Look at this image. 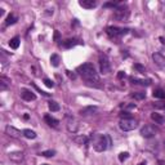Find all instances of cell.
<instances>
[{"instance_id":"43","label":"cell","mask_w":165,"mask_h":165,"mask_svg":"<svg viewBox=\"0 0 165 165\" xmlns=\"http://www.w3.org/2000/svg\"><path fill=\"white\" fill-rule=\"evenodd\" d=\"M164 144H165V143H164Z\"/></svg>"},{"instance_id":"7","label":"cell","mask_w":165,"mask_h":165,"mask_svg":"<svg viewBox=\"0 0 165 165\" xmlns=\"http://www.w3.org/2000/svg\"><path fill=\"white\" fill-rule=\"evenodd\" d=\"M157 133V129L154 127V125H144V127L141 129V135L144 138H152L155 137Z\"/></svg>"},{"instance_id":"11","label":"cell","mask_w":165,"mask_h":165,"mask_svg":"<svg viewBox=\"0 0 165 165\" xmlns=\"http://www.w3.org/2000/svg\"><path fill=\"white\" fill-rule=\"evenodd\" d=\"M79 5L85 9H93L98 5V3H97V0H80Z\"/></svg>"},{"instance_id":"36","label":"cell","mask_w":165,"mask_h":165,"mask_svg":"<svg viewBox=\"0 0 165 165\" xmlns=\"http://www.w3.org/2000/svg\"><path fill=\"white\" fill-rule=\"evenodd\" d=\"M32 85H34V88H35V89H36V90L39 92V93H41L43 95H45V97H49V93H45V92H43V90H40V89H39V88H37V86H36L35 84H32Z\"/></svg>"},{"instance_id":"32","label":"cell","mask_w":165,"mask_h":165,"mask_svg":"<svg viewBox=\"0 0 165 165\" xmlns=\"http://www.w3.org/2000/svg\"><path fill=\"white\" fill-rule=\"evenodd\" d=\"M44 84L48 86V88H53V86H54V82L49 79H44Z\"/></svg>"},{"instance_id":"2","label":"cell","mask_w":165,"mask_h":165,"mask_svg":"<svg viewBox=\"0 0 165 165\" xmlns=\"http://www.w3.org/2000/svg\"><path fill=\"white\" fill-rule=\"evenodd\" d=\"M76 71L79 72V75H81L86 81H94L98 82L99 76L97 74V71L94 69V66L92 63H82L76 69Z\"/></svg>"},{"instance_id":"17","label":"cell","mask_w":165,"mask_h":165,"mask_svg":"<svg viewBox=\"0 0 165 165\" xmlns=\"http://www.w3.org/2000/svg\"><path fill=\"white\" fill-rule=\"evenodd\" d=\"M9 159L16 163H21L23 159V154L22 152H12V154H9Z\"/></svg>"},{"instance_id":"39","label":"cell","mask_w":165,"mask_h":165,"mask_svg":"<svg viewBox=\"0 0 165 165\" xmlns=\"http://www.w3.org/2000/svg\"><path fill=\"white\" fill-rule=\"evenodd\" d=\"M157 165H165V161H164V160H159V161H157Z\"/></svg>"},{"instance_id":"10","label":"cell","mask_w":165,"mask_h":165,"mask_svg":"<svg viewBox=\"0 0 165 165\" xmlns=\"http://www.w3.org/2000/svg\"><path fill=\"white\" fill-rule=\"evenodd\" d=\"M66 127L70 133H76L77 129H79V123H77V120H75L74 118H69L66 121Z\"/></svg>"},{"instance_id":"24","label":"cell","mask_w":165,"mask_h":165,"mask_svg":"<svg viewBox=\"0 0 165 165\" xmlns=\"http://www.w3.org/2000/svg\"><path fill=\"white\" fill-rule=\"evenodd\" d=\"M48 107H49V110L52 111V112H56V111H60V105H58L56 101H50L49 103H48Z\"/></svg>"},{"instance_id":"4","label":"cell","mask_w":165,"mask_h":165,"mask_svg":"<svg viewBox=\"0 0 165 165\" xmlns=\"http://www.w3.org/2000/svg\"><path fill=\"white\" fill-rule=\"evenodd\" d=\"M119 127L121 130H124V132H130V130H134L138 127V121L133 118L121 119L120 123H119Z\"/></svg>"},{"instance_id":"15","label":"cell","mask_w":165,"mask_h":165,"mask_svg":"<svg viewBox=\"0 0 165 165\" xmlns=\"http://www.w3.org/2000/svg\"><path fill=\"white\" fill-rule=\"evenodd\" d=\"M98 110L95 106H89V107H84L80 110V115L81 116H88V115H93L95 111Z\"/></svg>"},{"instance_id":"35","label":"cell","mask_w":165,"mask_h":165,"mask_svg":"<svg viewBox=\"0 0 165 165\" xmlns=\"http://www.w3.org/2000/svg\"><path fill=\"white\" fill-rule=\"evenodd\" d=\"M154 106L156 108H163L165 110V103H163V102H157V103H154Z\"/></svg>"},{"instance_id":"31","label":"cell","mask_w":165,"mask_h":165,"mask_svg":"<svg viewBox=\"0 0 165 165\" xmlns=\"http://www.w3.org/2000/svg\"><path fill=\"white\" fill-rule=\"evenodd\" d=\"M121 107L124 110H133V108H135V105L134 103H124Z\"/></svg>"},{"instance_id":"16","label":"cell","mask_w":165,"mask_h":165,"mask_svg":"<svg viewBox=\"0 0 165 165\" xmlns=\"http://www.w3.org/2000/svg\"><path fill=\"white\" fill-rule=\"evenodd\" d=\"M44 120H45V123L48 125H50V127H53V128L58 127V124H60V121H58L57 119H54V118H52L50 115H45L44 116Z\"/></svg>"},{"instance_id":"38","label":"cell","mask_w":165,"mask_h":165,"mask_svg":"<svg viewBox=\"0 0 165 165\" xmlns=\"http://www.w3.org/2000/svg\"><path fill=\"white\" fill-rule=\"evenodd\" d=\"M67 74H69V76L71 77V79H75V77H76V76H75V74H71L70 71H67Z\"/></svg>"},{"instance_id":"30","label":"cell","mask_w":165,"mask_h":165,"mask_svg":"<svg viewBox=\"0 0 165 165\" xmlns=\"http://www.w3.org/2000/svg\"><path fill=\"white\" fill-rule=\"evenodd\" d=\"M128 157H129V154H128V152H121V154L119 155V160H120L121 163L125 161V160H127Z\"/></svg>"},{"instance_id":"40","label":"cell","mask_w":165,"mask_h":165,"mask_svg":"<svg viewBox=\"0 0 165 165\" xmlns=\"http://www.w3.org/2000/svg\"><path fill=\"white\" fill-rule=\"evenodd\" d=\"M160 40H161L163 44H165V39H164V37H160Z\"/></svg>"},{"instance_id":"34","label":"cell","mask_w":165,"mask_h":165,"mask_svg":"<svg viewBox=\"0 0 165 165\" xmlns=\"http://www.w3.org/2000/svg\"><path fill=\"white\" fill-rule=\"evenodd\" d=\"M120 116H121V119H128V118H130V112H128V111H123V112L120 114Z\"/></svg>"},{"instance_id":"13","label":"cell","mask_w":165,"mask_h":165,"mask_svg":"<svg viewBox=\"0 0 165 165\" xmlns=\"http://www.w3.org/2000/svg\"><path fill=\"white\" fill-rule=\"evenodd\" d=\"M79 44V40L77 39H67V40H65V41H62V47L63 48H66V49H70V48H72V47H75V45H77Z\"/></svg>"},{"instance_id":"18","label":"cell","mask_w":165,"mask_h":165,"mask_svg":"<svg viewBox=\"0 0 165 165\" xmlns=\"http://www.w3.org/2000/svg\"><path fill=\"white\" fill-rule=\"evenodd\" d=\"M130 81L133 84H138V85H144V86H148L150 85V80H143V79H137V77H130Z\"/></svg>"},{"instance_id":"23","label":"cell","mask_w":165,"mask_h":165,"mask_svg":"<svg viewBox=\"0 0 165 165\" xmlns=\"http://www.w3.org/2000/svg\"><path fill=\"white\" fill-rule=\"evenodd\" d=\"M9 47L12 48V49H18V47H19V37H13L9 40Z\"/></svg>"},{"instance_id":"28","label":"cell","mask_w":165,"mask_h":165,"mask_svg":"<svg viewBox=\"0 0 165 165\" xmlns=\"http://www.w3.org/2000/svg\"><path fill=\"white\" fill-rule=\"evenodd\" d=\"M119 5H120L119 2H112V3H106V4H103L105 8H110V7H111V8H114V9H115L116 7H119Z\"/></svg>"},{"instance_id":"20","label":"cell","mask_w":165,"mask_h":165,"mask_svg":"<svg viewBox=\"0 0 165 165\" xmlns=\"http://www.w3.org/2000/svg\"><path fill=\"white\" fill-rule=\"evenodd\" d=\"M151 119L155 121L156 124H164V118L160 114H157V112H152L151 114Z\"/></svg>"},{"instance_id":"12","label":"cell","mask_w":165,"mask_h":165,"mask_svg":"<svg viewBox=\"0 0 165 165\" xmlns=\"http://www.w3.org/2000/svg\"><path fill=\"white\" fill-rule=\"evenodd\" d=\"M21 95H22L23 99H25V101H28V102L36 99L35 93H34V92H31V90H27V89H23L22 93H21Z\"/></svg>"},{"instance_id":"26","label":"cell","mask_w":165,"mask_h":165,"mask_svg":"<svg viewBox=\"0 0 165 165\" xmlns=\"http://www.w3.org/2000/svg\"><path fill=\"white\" fill-rule=\"evenodd\" d=\"M132 97H133L134 99L141 101V99L146 98V93H144V92H135V93H132Z\"/></svg>"},{"instance_id":"21","label":"cell","mask_w":165,"mask_h":165,"mask_svg":"<svg viewBox=\"0 0 165 165\" xmlns=\"http://www.w3.org/2000/svg\"><path fill=\"white\" fill-rule=\"evenodd\" d=\"M60 62H61V57L58 54H52L50 57V63L53 67H58L60 66Z\"/></svg>"},{"instance_id":"8","label":"cell","mask_w":165,"mask_h":165,"mask_svg":"<svg viewBox=\"0 0 165 165\" xmlns=\"http://www.w3.org/2000/svg\"><path fill=\"white\" fill-rule=\"evenodd\" d=\"M5 134L9 135V137H12V138H21V135H23V132L18 130L14 127H11V125H7L5 127Z\"/></svg>"},{"instance_id":"37","label":"cell","mask_w":165,"mask_h":165,"mask_svg":"<svg viewBox=\"0 0 165 165\" xmlns=\"http://www.w3.org/2000/svg\"><path fill=\"white\" fill-rule=\"evenodd\" d=\"M124 76H125V74H124L123 71H120V72H119V75H118V77H119V79H123Z\"/></svg>"},{"instance_id":"25","label":"cell","mask_w":165,"mask_h":165,"mask_svg":"<svg viewBox=\"0 0 165 165\" xmlns=\"http://www.w3.org/2000/svg\"><path fill=\"white\" fill-rule=\"evenodd\" d=\"M16 22H17V17L14 16V14H9V16L7 17V19H5V26H11Z\"/></svg>"},{"instance_id":"6","label":"cell","mask_w":165,"mask_h":165,"mask_svg":"<svg viewBox=\"0 0 165 165\" xmlns=\"http://www.w3.org/2000/svg\"><path fill=\"white\" fill-rule=\"evenodd\" d=\"M99 70H101V74H103V75H107L108 72L111 71V66H110L108 58L106 57L105 54L99 56Z\"/></svg>"},{"instance_id":"1","label":"cell","mask_w":165,"mask_h":165,"mask_svg":"<svg viewBox=\"0 0 165 165\" xmlns=\"http://www.w3.org/2000/svg\"><path fill=\"white\" fill-rule=\"evenodd\" d=\"M90 142H92V146L95 150L97 152H103L106 151L110 144H111V141L110 137L106 134H98V133H94L90 135Z\"/></svg>"},{"instance_id":"33","label":"cell","mask_w":165,"mask_h":165,"mask_svg":"<svg viewBox=\"0 0 165 165\" xmlns=\"http://www.w3.org/2000/svg\"><path fill=\"white\" fill-rule=\"evenodd\" d=\"M134 69L138 70V71H141V72H146V69H144L142 65H139V63H135V65H134Z\"/></svg>"},{"instance_id":"22","label":"cell","mask_w":165,"mask_h":165,"mask_svg":"<svg viewBox=\"0 0 165 165\" xmlns=\"http://www.w3.org/2000/svg\"><path fill=\"white\" fill-rule=\"evenodd\" d=\"M23 135H25L26 138H28V139H35L36 138V133L34 132V130H31V129H25V130H23Z\"/></svg>"},{"instance_id":"14","label":"cell","mask_w":165,"mask_h":165,"mask_svg":"<svg viewBox=\"0 0 165 165\" xmlns=\"http://www.w3.org/2000/svg\"><path fill=\"white\" fill-rule=\"evenodd\" d=\"M88 137H85V135H75V137H72V141L76 143V144H88L89 142Z\"/></svg>"},{"instance_id":"19","label":"cell","mask_w":165,"mask_h":165,"mask_svg":"<svg viewBox=\"0 0 165 165\" xmlns=\"http://www.w3.org/2000/svg\"><path fill=\"white\" fill-rule=\"evenodd\" d=\"M154 98H159V99H165V90L163 89H155L152 93Z\"/></svg>"},{"instance_id":"9","label":"cell","mask_w":165,"mask_h":165,"mask_svg":"<svg viewBox=\"0 0 165 165\" xmlns=\"http://www.w3.org/2000/svg\"><path fill=\"white\" fill-rule=\"evenodd\" d=\"M152 60L155 62V65H156L157 67H160V69H164L165 67V56H163L161 53H154L152 54Z\"/></svg>"},{"instance_id":"42","label":"cell","mask_w":165,"mask_h":165,"mask_svg":"<svg viewBox=\"0 0 165 165\" xmlns=\"http://www.w3.org/2000/svg\"><path fill=\"white\" fill-rule=\"evenodd\" d=\"M43 165H48V164H43Z\"/></svg>"},{"instance_id":"3","label":"cell","mask_w":165,"mask_h":165,"mask_svg":"<svg viewBox=\"0 0 165 165\" xmlns=\"http://www.w3.org/2000/svg\"><path fill=\"white\" fill-rule=\"evenodd\" d=\"M129 16H130L129 9L127 7H124V5H119V7H116L114 9V16L112 17H114V19H116V21H119V22L128 21Z\"/></svg>"},{"instance_id":"27","label":"cell","mask_w":165,"mask_h":165,"mask_svg":"<svg viewBox=\"0 0 165 165\" xmlns=\"http://www.w3.org/2000/svg\"><path fill=\"white\" fill-rule=\"evenodd\" d=\"M40 155L41 156H44V157H52V156H54L56 155V151L54 150H48V151H43Z\"/></svg>"},{"instance_id":"41","label":"cell","mask_w":165,"mask_h":165,"mask_svg":"<svg viewBox=\"0 0 165 165\" xmlns=\"http://www.w3.org/2000/svg\"><path fill=\"white\" fill-rule=\"evenodd\" d=\"M139 165H146V163H141Z\"/></svg>"},{"instance_id":"5","label":"cell","mask_w":165,"mask_h":165,"mask_svg":"<svg viewBox=\"0 0 165 165\" xmlns=\"http://www.w3.org/2000/svg\"><path fill=\"white\" fill-rule=\"evenodd\" d=\"M128 28H120V27H116V26H110L106 28V32L110 37H120L123 35H127L128 34Z\"/></svg>"},{"instance_id":"29","label":"cell","mask_w":165,"mask_h":165,"mask_svg":"<svg viewBox=\"0 0 165 165\" xmlns=\"http://www.w3.org/2000/svg\"><path fill=\"white\" fill-rule=\"evenodd\" d=\"M7 80H5V77H2V79H0V89L2 90H4V89H7Z\"/></svg>"}]
</instances>
